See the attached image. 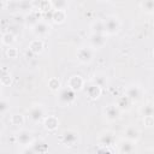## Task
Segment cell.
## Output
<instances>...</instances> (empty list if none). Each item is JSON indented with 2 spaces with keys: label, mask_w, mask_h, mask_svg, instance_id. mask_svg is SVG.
<instances>
[{
  "label": "cell",
  "mask_w": 154,
  "mask_h": 154,
  "mask_svg": "<svg viewBox=\"0 0 154 154\" xmlns=\"http://www.w3.org/2000/svg\"><path fill=\"white\" fill-rule=\"evenodd\" d=\"M122 113H123V112L120 111V108H119L116 103H109V105H107V106L103 108V117H105V119H106L107 122H109V123L118 120V119L120 118Z\"/></svg>",
  "instance_id": "obj_11"
},
{
  "label": "cell",
  "mask_w": 154,
  "mask_h": 154,
  "mask_svg": "<svg viewBox=\"0 0 154 154\" xmlns=\"http://www.w3.org/2000/svg\"><path fill=\"white\" fill-rule=\"evenodd\" d=\"M6 57L10 58V59H16L18 57V49L16 47H13V46L8 47L6 49Z\"/></svg>",
  "instance_id": "obj_33"
},
{
  "label": "cell",
  "mask_w": 154,
  "mask_h": 154,
  "mask_svg": "<svg viewBox=\"0 0 154 154\" xmlns=\"http://www.w3.org/2000/svg\"><path fill=\"white\" fill-rule=\"evenodd\" d=\"M41 12L40 11H37V10H35V8H31V10H29V12L25 14V17H24V23H25V25L26 26H29V28H31L32 25H35L38 20H41L42 18H41Z\"/></svg>",
  "instance_id": "obj_17"
},
{
  "label": "cell",
  "mask_w": 154,
  "mask_h": 154,
  "mask_svg": "<svg viewBox=\"0 0 154 154\" xmlns=\"http://www.w3.org/2000/svg\"><path fill=\"white\" fill-rule=\"evenodd\" d=\"M29 51L32 53V54H41L43 52V48H45V45H43V41L41 38H34L32 41H30L29 46H28Z\"/></svg>",
  "instance_id": "obj_20"
},
{
  "label": "cell",
  "mask_w": 154,
  "mask_h": 154,
  "mask_svg": "<svg viewBox=\"0 0 154 154\" xmlns=\"http://www.w3.org/2000/svg\"><path fill=\"white\" fill-rule=\"evenodd\" d=\"M141 10L147 14H154V0H141Z\"/></svg>",
  "instance_id": "obj_24"
},
{
  "label": "cell",
  "mask_w": 154,
  "mask_h": 154,
  "mask_svg": "<svg viewBox=\"0 0 154 154\" xmlns=\"http://www.w3.org/2000/svg\"><path fill=\"white\" fill-rule=\"evenodd\" d=\"M97 144L101 147H113L117 144L116 134L111 130H103L97 135Z\"/></svg>",
  "instance_id": "obj_6"
},
{
  "label": "cell",
  "mask_w": 154,
  "mask_h": 154,
  "mask_svg": "<svg viewBox=\"0 0 154 154\" xmlns=\"http://www.w3.org/2000/svg\"><path fill=\"white\" fill-rule=\"evenodd\" d=\"M76 94L77 91H75L73 89H71L70 87H64L60 88V90L58 91V96H57V102L61 106V107H67L70 105H72L76 101Z\"/></svg>",
  "instance_id": "obj_1"
},
{
  "label": "cell",
  "mask_w": 154,
  "mask_h": 154,
  "mask_svg": "<svg viewBox=\"0 0 154 154\" xmlns=\"http://www.w3.org/2000/svg\"><path fill=\"white\" fill-rule=\"evenodd\" d=\"M46 117H47L46 108L41 103H34L28 109V118L30 119V122H32L35 124L43 123V120H45Z\"/></svg>",
  "instance_id": "obj_2"
},
{
  "label": "cell",
  "mask_w": 154,
  "mask_h": 154,
  "mask_svg": "<svg viewBox=\"0 0 154 154\" xmlns=\"http://www.w3.org/2000/svg\"><path fill=\"white\" fill-rule=\"evenodd\" d=\"M107 43V35L106 34H94L90 32L88 37V46L91 47L94 51L101 49L106 46Z\"/></svg>",
  "instance_id": "obj_10"
},
{
  "label": "cell",
  "mask_w": 154,
  "mask_h": 154,
  "mask_svg": "<svg viewBox=\"0 0 154 154\" xmlns=\"http://www.w3.org/2000/svg\"><path fill=\"white\" fill-rule=\"evenodd\" d=\"M90 81L94 82L95 84H97V85L101 87V88H105V87H107V84H108L107 75L103 73V72H96V73H94V76L91 77Z\"/></svg>",
  "instance_id": "obj_23"
},
{
  "label": "cell",
  "mask_w": 154,
  "mask_h": 154,
  "mask_svg": "<svg viewBox=\"0 0 154 154\" xmlns=\"http://www.w3.org/2000/svg\"><path fill=\"white\" fill-rule=\"evenodd\" d=\"M48 150V144L42 140H35L30 146L25 147L22 152L23 153H45Z\"/></svg>",
  "instance_id": "obj_13"
},
{
  "label": "cell",
  "mask_w": 154,
  "mask_h": 154,
  "mask_svg": "<svg viewBox=\"0 0 154 154\" xmlns=\"http://www.w3.org/2000/svg\"><path fill=\"white\" fill-rule=\"evenodd\" d=\"M51 20L54 24H63L66 20V10H53L51 13Z\"/></svg>",
  "instance_id": "obj_21"
},
{
  "label": "cell",
  "mask_w": 154,
  "mask_h": 154,
  "mask_svg": "<svg viewBox=\"0 0 154 154\" xmlns=\"http://www.w3.org/2000/svg\"><path fill=\"white\" fill-rule=\"evenodd\" d=\"M42 124H43V126L47 131H55L59 128L60 120L57 116H47Z\"/></svg>",
  "instance_id": "obj_18"
},
{
  "label": "cell",
  "mask_w": 154,
  "mask_h": 154,
  "mask_svg": "<svg viewBox=\"0 0 154 154\" xmlns=\"http://www.w3.org/2000/svg\"><path fill=\"white\" fill-rule=\"evenodd\" d=\"M48 88L52 90V91H59L60 88H61V84H60V81L58 78H51L48 81Z\"/></svg>",
  "instance_id": "obj_30"
},
{
  "label": "cell",
  "mask_w": 154,
  "mask_h": 154,
  "mask_svg": "<svg viewBox=\"0 0 154 154\" xmlns=\"http://www.w3.org/2000/svg\"><path fill=\"white\" fill-rule=\"evenodd\" d=\"M67 87H70L75 91H81L85 87V81L81 75H72L67 79Z\"/></svg>",
  "instance_id": "obj_15"
},
{
  "label": "cell",
  "mask_w": 154,
  "mask_h": 154,
  "mask_svg": "<svg viewBox=\"0 0 154 154\" xmlns=\"http://www.w3.org/2000/svg\"><path fill=\"white\" fill-rule=\"evenodd\" d=\"M8 111H10V102L5 99H1V101H0V113H1V116H5Z\"/></svg>",
  "instance_id": "obj_32"
},
{
  "label": "cell",
  "mask_w": 154,
  "mask_h": 154,
  "mask_svg": "<svg viewBox=\"0 0 154 154\" xmlns=\"http://www.w3.org/2000/svg\"><path fill=\"white\" fill-rule=\"evenodd\" d=\"M14 138H16V143H17L18 146L24 147V148L28 147V146H30V144L35 141L32 132H31L30 130H28V129H19V130L17 131Z\"/></svg>",
  "instance_id": "obj_7"
},
{
  "label": "cell",
  "mask_w": 154,
  "mask_h": 154,
  "mask_svg": "<svg viewBox=\"0 0 154 154\" xmlns=\"http://www.w3.org/2000/svg\"><path fill=\"white\" fill-rule=\"evenodd\" d=\"M124 95H126L134 103L138 102L142 100L143 97V89L141 85L135 84V83H130L124 88Z\"/></svg>",
  "instance_id": "obj_4"
},
{
  "label": "cell",
  "mask_w": 154,
  "mask_h": 154,
  "mask_svg": "<svg viewBox=\"0 0 154 154\" xmlns=\"http://www.w3.org/2000/svg\"><path fill=\"white\" fill-rule=\"evenodd\" d=\"M90 32L94 34H105V24L102 20H95L90 24Z\"/></svg>",
  "instance_id": "obj_27"
},
{
  "label": "cell",
  "mask_w": 154,
  "mask_h": 154,
  "mask_svg": "<svg viewBox=\"0 0 154 154\" xmlns=\"http://www.w3.org/2000/svg\"><path fill=\"white\" fill-rule=\"evenodd\" d=\"M16 42V36L11 32V31H6V32H2L1 35V43L6 47H11L13 43Z\"/></svg>",
  "instance_id": "obj_25"
},
{
  "label": "cell",
  "mask_w": 154,
  "mask_h": 154,
  "mask_svg": "<svg viewBox=\"0 0 154 154\" xmlns=\"http://www.w3.org/2000/svg\"><path fill=\"white\" fill-rule=\"evenodd\" d=\"M78 141H79V134L73 129L64 130L60 136V142L65 147H73L78 143Z\"/></svg>",
  "instance_id": "obj_5"
},
{
  "label": "cell",
  "mask_w": 154,
  "mask_h": 154,
  "mask_svg": "<svg viewBox=\"0 0 154 154\" xmlns=\"http://www.w3.org/2000/svg\"><path fill=\"white\" fill-rule=\"evenodd\" d=\"M153 57H154V49H153Z\"/></svg>",
  "instance_id": "obj_36"
},
{
  "label": "cell",
  "mask_w": 154,
  "mask_h": 154,
  "mask_svg": "<svg viewBox=\"0 0 154 154\" xmlns=\"http://www.w3.org/2000/svg\"><path fill=\"white\" fill-rule=\"evenodd\" d=\"M51 29H52L51 24H48V23H47L46 20H43V19L38 20L35 25H32V26L30 28L31 32H32L34 36H36L37 38H42V37H46L47 35H49Z\"/></svg>",
  "instance_id": "obj_9"
},
{
  "label": "cell",
  "mask_w": 154,
  "mask_h": 154,
  "mask_svg": "<svg viewBox=\"0 0 154 154\" xmlns=\"http://www.w3.org/2000/svg\"><path fill=\"white\" fill-rule=\"evenodd\" d=\"M103 24H105V34L107 36H112L116 35L122 29V22L117 16H107L103 19Z\"/></svg>",
  "instance_id": "obj_3"
},
{
  "label": "cell",
  "mask_w": 154,
  "mask_h": 154,
  "mask_svg": "<svg viewBox=\"0 0 154 154\" xmlns=\"http://www.w3.org/2000/svg\"><path fill=\"white\" fill-rule=\"evenodd\" d=\"M123 137L126 138V140H130V141H134V142H138L140 138H141V131L138 128L134 126V125H129L124 129L123 131Z\"/></svg>",
  "instance_id": "obj_16"
},
{
  "label": "cell",
  "mask_w": 154,
  "mask_h": 154,
  "mask_svg": "<svg viewBox=\"0 0 154 154\" xmlns=\"http://www.w3.org/2000/svg\"><path fill=\"white\" fill-rule=\"evenodd\" d=\"M76 58L81 64L88 65L94 59V49L89 46H82L76 52Z\"/></svg>",
  "instance_id": "obj_8"
},
{
  "label": "cell",
  "mask_w": 154,
  "mask_h": 154,
  "mask_svg": "<svg viewBox=\"0 0 154 154\" xmlns=\"http://www.w3.org/2000/svg\"><path fill=\"white\" fill-rule=\"evenodd\" d=\"M53 10H66V1L65 0H52Z\"/></svg>",
  "instance_id": "obj_31"
},
{
  "label": "cell",
  "mask_w": 154,
  "mask_h": 154,
  "mask_svg": "<svg viewBox=\"0 0 154 154\" xmlns=\"http://www.w3.org/2000/svg\"><path fill=\"white\" fill-rule=\"evenodd\" d=\"M32 8L40 11L41 13L52 11V0H34L32 1Z\"/></svg>",
  "instance_id": "obj_19"
},
{
  "label": "cell",
  "mask_w": 154,
  "mask_h": 154,
  "mask_svg": "<svg viewBox=\"0 0 154 154\" xmlns=\"http://www.w3.org/2000/svg\"><path fill=\"white\" fill-rule=\"evenodd\" d=\"M10 123L16 126V128H22L25 123V119H24V116L20 114V113H16V114H12L10 117Z\"/></svg>",
  "instance_id": "obj_26"
},
{
  "label": "cell",
  "mask_w": 154,
  "mask_h": 154,
  "mask_svg": "<svg viewBox=\"0 0 154 154\" xmlns=\"http://www.w3.org/2000/svg\"><path fill=\"white\" fill-rule=\"evenodd\" d=\"M140 114L142 117H147V116H154V103H144L143 106L140 107Z\"/></svg>",
  "instance_id": "obj_28"
},
{
  "label": "cell",
  "mask_w": 154,
  "mask_h": 154,
  "mask_svg": "<svg viewBox=\"0 0 154 154\" xmlns=\"http://www.w3.org/2000/svg\"><path fill=\"white\" fill-rule=\"evenodd\" d=\"M99 2H108V1H111V0H97Z\"/></svg>",
  "instance_id": "obj_35"
},
{
  "label": "cell",
  "mask_w": 154,
  "mask_h": 154,
  "mask_svg": "<svg viewBox=\"0 0 154 154\" xmlns=\"http://www.w3.org/2000/svg\"><path fill=\"white\" fill-rule=\"evenodd\" d=\"M142 118H143V124L147 128L154 126V116H147V117H142Z\"/></svg>",
  "instance_id": "obj_34"
},
{
  "label": "cell",
  "mask_w": 154,
  "mask_h": 154,
  "mask_svg": "<svg viewBox=\"0 0 154 154\" xmlns=\"http://www.w3.org/2000/svg\"><path fill=\"white\" fill-rule=\"evenodd\" d=\"M132 103H134V102H132L126 95H122V96H119V97L117 99V101H116V105L120 108L122 112H128V111H130Z\"/></svg>",
  "instance_id": "obj_22"
},
{
  "label": "cell",
  "mask_w": 154,
  "mask_h": 154,
  "mask_svg": "<svg viewBox=\"0 0 154 154\" xmlns=\"http://www.w3.org/2000/svg\"><path fill=\"white\" fill-rule=\"evenodd\" d=\"M84 90H85L87 96H88L90 100H97V99L100 97L101 93H102V88L99 87L97 84H95V83L91 82V81L85 84Z\"/></svg>",
  "instance_id": "obj_14"
},
{
  "label": "cell",
  "mask_w": 154,
  "mask_h": 154,
  "mask_svg": "<svg viewBox=\"0 0 154 154\" xmlns=\"http://www.w3.org/2000/svg\"><path fill=\"white\" fill-rule=\"evenodd\" d=\"M0 81H1V85H2V87L10 85V84H11V82H12V77H11V73H10V71H7V70L2 69V72H1V78H0Z\"/></svg>",
  "instance_id": "obj_29"
},
{
  "label": "cell",
  "mask_w": 154,
  "mask_h": 154,
  "mask_svg": "<svg viewBox=\"0 0 154 154\" xmlns=\"http://www.w3.org/2000/svg\"><path fill=\"white\" fill-rule=\"evenodd\" d=\"M117 152L120 154H131L136 152V142L126 140V138H122L120 141L117 142Z\"/></svg>",
  "instance_id": "obj_12"
}]
</instances>
